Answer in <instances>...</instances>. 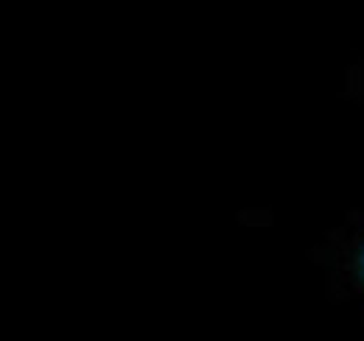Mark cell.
<instances>
[{
	"label": "cell",
	"instance_id": "6da1fadb",
	"mask_svg": "<svg viewBox=\"0 0 364 341\" xmlns=\"http://www.w3.org/2000/svg\"><path fill=\"white\" fill-rule=\"evenodd\" d=\"M359 271H362V280H364V249H362V255H359Z\"/></svg>",
	"mask_w": 364,
	"mask_h": 341
}]
</instances>
